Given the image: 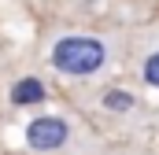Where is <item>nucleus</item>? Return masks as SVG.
Instances as JSON below:
<instances>
[{
  "label": "nucleus",
  "mask_w": 159,
  "mask_h": 155,
  "mask_svg": "<svg viewBox=\"0 0 159 155\" xmlns=\"http://www.w3.org/2000/svg\"><path fill=\"white\" fill-rule=\"evenodd\" d=\"M104 107H107V111H129V107H133V96H129V92H107V96H104Z\"/></svg>",
  "instance_id": "4"
},
{
  "label": "nucleus",
  "mask_w": 159,
  "mask_h": 155,
  "mask_svg": "<svg viewBox=\"0 0 159 155\" xmlns=\"http://www.w3.org/2000/svg\"><path fill=\"white\" fill-rule=\"evenodd\" d=\"M41 100H44V85H41L37 78H22V81H15V85H11V104H15V107L41 104Z\"/></svg>",
  "instance_id": "3"
},
{
  "label": "nucleus",
  "mask_w": 159,
  "mask_h": 155,
  "mask_svg": "<svg viewBox=\"0 0 159 155\" xmlns=\"http://www.w3.org/2000/svg\"><path fill=\"white\" fill-rule=\"evenodd\" d=\"M67 137H70L67 122H63V118H56V115L34 118V122L26 126V144H30L34 152H56V148H63V144H67Z\"/></svg>",
  "instance_id": "2"
},
{
  "label": "nucleus",
  "mask_w": 159,
  "mask_h": 155,
  "mask_svg": "<svg viewBox=\"0 0 159 155\" xmlns=\"http://www.w3.org/2000/svg\"><path fill=\"white\" fill-rule=\"evenodd\" d=\"M107 63V44L96 37H85V33H67L52 44V67L59 74L70 78H85L96 74L100 67Z\"/></svg>",
  "instance_id": "1"
},
{
  "label": "nucleus",
  "mask_w": 159,
  "mask_h": 155,
  "mask_svg": "<svg viewBox=\"0 0 159 155\" xmlns=\"http://www.w3.org/2000/svg\"><path fill=\"white\" fill-rule=\"evenodd\" d=\"M144 81L159 89V52H152V55L144 59Z\"/></svg>",
  "instance_id": "5"
}]
</instances>
